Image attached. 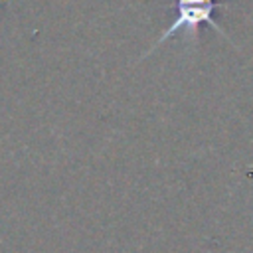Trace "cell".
Listing matches in <instances>:
<instances>
[{
    "instance_id": "1",
    "label": "cell",
    "mask_w": 253,
    "mask_h": 253,
    "mask_svg": "<svg viewBox=\"0 0 253 253\" xmlns=\"http://www.w3.org/2000/svg\"><path fill=\"white\" fill-rule=\"evenodd\" d=\"M221 4L219 2H215V0H178L176 2V10H178V14H176V18H174V22L160 34V38L152 43V47L144 53V57L150 53V51H154L158 45H162L166 40H170L174 34H178V32H184V36L188 38H198V30H200V26L202 24H208V26H211L217 34H221V36H225V32L221 30V26H217L215 24V20H213V12L219 8ZM227 38V36H225Z\"/></svg>"
}]
</instances>
